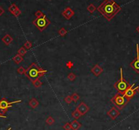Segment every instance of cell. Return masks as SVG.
Instances as JSON below:
<instances>
[{
    "label": "cell",
    "instance_id": "cell-18",
    "mask_svg": "<svg viewBox=\"0 0 139 130\" xmlns=\"http://www.w3.org/2000/svg\"><path fill=\"white\" fill-rule=\"evenodd\" d=\"M18 8H19L17 7V6L15 3H12V4H11V6H10V7L8 8V11L10 12V13L13 14L14 12Z\"/></svg>",
    "mask_w": 139,
    "mask_h": 130
},
{
    "label": "cell",
    "instance_id": "cell-25",
    "mask_svg": "<svg viewBox=\"0 0 139 130\" xmlns=\"http://www.w3.org/2000/svg\"><path fill=\"white\" fill-rule=\"evenodd\" d=\"M17 72L19 74H25L26 70H25L23 67L20 66L17 69Z\"/></svg>",
    "mask_w": 139,
    "mask_h": 130
},
{
    "label": "cell",
    "instance_id": "cell-36",
    "mask_svg": "<svg viewBox=\"0 0 139 130\" xmlns=\"http://www.w3.org/2000/svg\"><path fill=\"white\" fill-rule=\"evenodd\" d=\"M136 31H138V32H139V27H136Z\"/></svg>",
    "mask_w": 139,
    "mask_h": 130
},
{
    "label": "cell",
    "instance_id": "cell-17",
    "mask_svg": "<svg viewBox=\"0 0 139 130\" xmlns=\"http://www.w3.org/2000/svg\"><path fill=\"white\" fill-rule=\"evenodd\" d=\"M96 7L95 6V5L94 4H93V3H91V4H89L88 6H87V11H89V12L91 14H93L95 11L96 10Z\"/></svg>",
    "mask_w": 139,
    "mask_h": 130
},
{
    "label": "cell",
    "instance_id": "cell-3",
    "mask_svg": "<svg viewBox=\"0 0 139 130\" xmlns=\"http://www.w3.org/2000/svg\"><path fill=\"white\" fill-rule=\"evenodd\" d=\"M129 100L123 94L118 93L115 95V96L110 100V102L119 110H122L124 106H126L127 103L129 102Z\"/></svg>",
    "mask_w": 139,
    "mask_h": 130
},
{
    "label": "cell",
    "instance_id": "cell-23",
    "mask_svg": "<svg viewBox=\"0 0 139 130\" xmlns=\"http://www.w3.org/2000/svg\"><path fill=\"white\" fill-rule=\"evenodd\" d=\"M71 97L72 98V101L73 102H74L75 103L77 102L80 99V97L79 95V94L76 93H74L71 95Z\"/></svg>",
    "mask_w": 139,
    "mask_h": 130
},
{
    "label": "cell",
    "instance_id": "cell-35",
    "mask_svg": "<svg viewBox=\"0 0 139 130\" xmlns=\"http://www.w3.org/2000/svg\"><path fill=\"white\" fill-rule=\"evenodd\" d=\"M0 117H2V118H6V117L4 116V115H0Z\"/></svg>",
    "mask_w": 139,
    "mask_h": 130
},
{
    "label": "cell",
    "instance_id": "cell-5",
    "mask_svg": "<svg viewBox=\"0 0 139 130\" xmlns=\"http://www.w3.org/2000/svg\"><path fill=\"white\" fill-rule=\"evenodd\" d=\"M32 24L34 26H36L37 29H39V31H42L45 30L50 24V20L46 17L45 14H44L42 17H40V18H36L35 20H33Z\"/></svg>",
    "mask_w": 139,
    "mask_h": 130
},
{
    "label": "cell",
    "instance_id": "cell-32",
    "mask_svg": "<svg viewBox=\"0 0 139 130\" xmlns=\"http://www.w3.org/2000/svg\"><path fill=\"white\" fill-rule=\"evenodd\" d=\"M3 13H4V10H3L1 7L0 6V17H1V15H2Z\"/></svg>",
    "mask_w": 139,
    "mask_h": 130
},
{
    "label": "cell",
    "instance_id": "cell-34",
    "mask_svg": "<svg viewBox=\"0 0 139 130\" xmlns=\"http://www.w3.org/2000/svg\"><path fill=\"white\" fill-rule=\"evenodd\" d=\"M136 92L139 93V86H138V87H136Z\"/></svg>",
    "mask_w": 139,
    "mask_h": 130
},
{
    "label": "cell",
    "instance_id": "cell-26",
    "mask_svg": "<svg viewBox=\"0 0 139 130\" xmlns=\"http://www.w3.org/2000/svg\"><path fill=\"white\" fill-rule=\"evenodd\" d=\"M26 49H30L32 47V43L30 41H27L24 44V46Z\"/></svg>",
    "mask_w": 139,
    "mask_h": 130
},
{
    "label": "cell",
    "instance_id": "cell-29",
    "mask_svg": "<svg viewBox=\"0 0 139 130\" xmlns=\"http://www.w3.org/2000/svg\"><path fill=\"white\" fill-rule=\"evenodd\" d=\"M43 15V12L42 11H40V10H38L35 13V17H36V18H40V17H42Z\"/></svg>",
    "mask_w": 139,
    "mask_h": 130
},
{
    "label": "cell",
    "instance_id": "cell-1",
    "mask_svg": "<svg viewBox=\"0 0 139 130\" xmlns=\"http://www.w3.org/2000/svg\"><path fill=\"white\" fill-rule=\"evenodd\" d=\"M97 10L106 20L110 21L121 10V8L114 0H104L97 8Z\"/></svg>",
    "mask_w": 139,
    "mask_h": 130
},
{
    "label": "cell",
    "instance_id": "cell-27",
    "mask_svg": "<svg viewBox=\"0 0 139 130\" xmlns=\"http://www.w3.org/2000/svg\"><path fill=\"white\" fill-rule=\"evenodd\" d=\"M76 75L73 73H70L68 75V78L70 81H74V80L76 79Z\"/></svg>",
    "mask_w": 139,
    "mask_h": 130
},
{
    "label": "cell",
    "instance_id": "cell-24",
    "mask_svg": "<svg viewBox=\"0 0 139 130\" xmlns=\"http://www.w3.org/2000/svg\"><path fill=\"white\" fill-rule=\"evenodd\" d=\"M46 124H48L49 125H53L55 123V119L52 117H49L46 119Z\"/></svg>",
    "mask_w": 139,
    "mask_h": 130
},
{
    "label": "cell",
    "instance_id": "cell-4",
    "mask_svg": "<svg viewBox=\"0 0 139 130\" xmlns=\"http://www.w3.org/2000/svg\"><path fill=\"white\" fill-rule=\"evenodd\" d=\"M120 79L117 80L115 83L114 84V86L116 90L118 91V93L121 94H123L125 91L127 90V89L129 87V84L126 81L123 76V70L122 68H120Z\"/></svg>",
    "mask_w": 139,
    "mask_h": 130
},
{
    "label": "cell",
    "instance_id": "cell-10",
    "mask_svg": "<svg viewBox=\"0 0 139 130\" xmlns=\"http://www.w3.org/2000/svg\"><path fill=\"white\" fill-rule=\"evenodd\" d=\"M130 67L136 73H139V54L137 53L136 58L131 62Z\"/></svg>",
    "mask_w": 139,
    "mask_h": 130
},
{
    "label": "cell",
    "instance_id": "cell-9",
    "mask_svg": "<svg viewBox=\"0 0 139 130\" xmlns=\"http://www.w3.org/2000/svg\"><path fill=\"white\" fill-rule=\"evenodd\" d=\"M61 14H62V16H63L66 19L69 20V19H70L74 15V11L72 10V8H70V7H67L62 12Z\"/></svg>",
    "mask_w": 139,
    "mask_h": 130
},
{
    "label": "cell",
    "instance_id": "cell-11",
    "mask_svg": "<svg viewBox=\"0 0 139 130\" xmlns=\"http://www.w3.org/2000/svg\"><path fill=\"white\" fill-rule=\"evenodd\" d=\"M107 114H108L113 120H115L116 118L120 114V112H119V110H117L116 108L113 107V108L107 112Z\"/></svg>",
    "mask_w": 139,
    "mask_h": 130
},
{
    "label": "cell",
    "instance_id": "cell-8",
    "mask_svg": "<svg viewBox=\"0 0 139 130\" xmlns=\"http://www.w3.org/2000/svg\"><path fill=\"white\" fill-rule=\"evenodd\" d=\"M76 110H78L80 113L81 116H83V115L86 114L87 112H89V106H88L85 102H80V103H79V105L77 106Z\"/></svg>",
    "mask_w": 139,
    "mask_h": 130
},
{
    "label": "cell",
    "instance_id": "cell-22",
    "mask_svg": "<svg viewBox=\"0 0 139 130\" xmlns=\"http://www.w3.org/2000/svg\"><path fill=\"white\" fill-rule=\"evenodd\" d=\"M32 83H33V86L36 87V88H39V87H41L42 84V82L40 80V79H37V80H36L35 81H33Z\"/></svg>",
    "mask_w": 139,
    "mask_h": 130
},
{
    "label": "cell",
    "instance_id": "cell-38",
    "mask_svg": "<svg viewBox=\"0 0 139 130\" xmlns=\"http://www.w3.org/2000/svg\"><path fill=\"white\" fill-rule=\"evenodd\" d=\"M49 1H50V0H49Z\"/></svg>",
    "mask_w": 139,
    "mask_h": 130
},
{
    "label": "cell",
    "instance_id": "cell-16",
    "mask_svg": "<svg viewBox=\"0 0 139 130\" xmlns=\"http://www.w3.org/2000/svg\"><path fill=\"white\" fill-rule=\"evenodd\" d=\"M12 60L14 61V62L15 64H19L23 61V58L22 56H20V55L17 54V55H16L12 58Z\"/></svg>",
    "mask_w": 139,
    "mask_h": 130
},
{
    "label": "cell",
    "instance_id": "cell-6",
    "mask_svg": "<svg viewBox=\"0 0 139 130\" xmlns=\"http://www.w3.org/2000/svg\"><path fill=\"white\" fill-rule=\"evenodd\" d=\"M21 100H17L12 102H9L6 98H3L2 100H0V114L1 115H4L8 109L12 107V105L13 103H17L21 102Z\"/></svg>",
    "mask_w": 139,
    "mask_h": 130
},
{
    "label": "cell",
    "instance_id": "cell-37",
    "mask_svg": "<svg viewBox=\"0 0 139 130\" xmlns=\"http://www.w3.org/2000/svg\"><path fill=\"white\" fill-rule=\"evenodd\" d=\"M12 130V127H10L7 130Z\"/></svg>",
    "mask_w": 139,
    "mask_h": 130
},
{
    "label": "cell",
    "instance_id": "cell-15",
    "mask_svg": "<svg viewBox=\"0 0 139 130\" xmlns=\"http://www.w3.org/2000/svg\"><path fill=\"white\" fill-rule=\"evenodd\" d=\"M29 104H30V106L32 108L35 109V108H36L38 106L39 102H38V101L36 100L35 98H32L31 100H30Z\"/></svg>",
    "mask_w": 139,
    "mask_h": 130
},
{
    "label": "cell",
    "instance_id": "cell-33",
    "mask_svg": "<svg viewBox=\"0 0 139 130\" xmlns=\"http://www.w3.org/2000/svg\"><path fill=\"white\" fill-rule=\"evenodd\" d=\"M136 53L139 54V44H136Z\"/></svg>",
    "mask_w": 139,
    "mask_h": 130
},
{
    "label": "cell",
    "instance_id": "cell-14",
    "mask_svg": "<svg viewBox=\"0 0 139 130\" xmlns=\"http://www.w3.org/2000/svg\"><path fill=\"white\" fill-rule=\"evenodd\" d=\"M71 125V128L72 130H79V128L81 127V124L79 123L76 120L73 121L72 122L70 123Z\"/></svg>",
    "mask_w": 139,
    "mask_h": 130
},
{
    "label": "cell",
    "instance_id": "cell-7",
    "mask_svg": "<svg viewBox=\"0 0 139 130\" xmlns=\"http://www.w3.org/2000/svg\"><path fill=\"white\" fill-rule=\"evenodd\" d=\"M135 84H132V85H129V87L127 89L123 95L127 97L129 100L132 99L136 93V87H134Z\"/></svg>",
    "mask_w": 139,
    "mask_h": 130
},
{
    "label": "cell",
    "instance_id": "cell-13",
    "mask_svg": "<svg viewBox=\"0 0 139 130\" xmlns=\"http://www.w3.org/2000/svg\"><path fill=\"white\" fill-rule=\"evenodd\" d=\"M2 42H3V43L5 44L6 46H8V45H10V44L13 41V38H12V37L10 36L9 34H6L4 36L2 37Z\"/></svg>",
    "mask_w": 139,
    "mask_h": 130
},
{
    "label": "cell",
    "instance_id": "cell-20",
    "mask_svg": "<svg viewBox=\"0 0 139 130\" xmlns=\"http://www.w3.org/2000/svg\"><path fill=\"white\" fill-rule=\"evenodd\" d=\"M72 117H74L75 119H79L80 117H81V114H80L79 112L76 109L74 111H73L72 112Z\"/></svg>",
    "mask_w": 139,
    "mask_h": 130
},
{
    "label": "cell",
    "instance_id": "cell-28",
    "mask_svg": "<svg viewBox=\"0 0 139 130\" xmlns=\"http://www.w3.org/2000/svg\"><path fill=\"white\" fill-rule=\"evenodd\" d=\"M64 101H65L68 104H70V103H72V97H71L70 95H68V96H66V97H65Z\"/></svg>",
    "mask_w": 139,
    "mask_h": 130
},
{
    "label": "cell",
    "instance_id": "cell-19",
    "mask_svg": "<svg viewBox=\"0 0 139 130\" xmlns=\"http://www.w3.org/2000/svg\"><path fill=\"white\" fill-rule=\"evenodd\" d=\"M27 53V50L25 47H20V48L18 50V54L20 55V56L23 57L24 55H25Z\"/></svg>",
    "mask_w": 139,
    "mask_h": 130
},
{
    "label": "cell",
    "instance_id": "cell-21",
    "mask_svg": "<svg viewBox=\"0 0 139 130\" xmlns=\"http://www.w3.org/2000/svg\"><path fill=\"white\" fill-rule=\"evenodd\" d=\"M67 33H68V31H67L65 28H63V27H61L60 30L58 31V34L62 37L65 36Z\"/></svg>",
    "mask_w": 139,
    "mask_h": 130
},
{
    "label": "cell",
    "instance_id": "cell-30",
    "mask_svg": "<svg viewBox=\"0 0 139 130\" xmlns=\"http://www.w3.org/2000/svg\"><path fill=\"white\" fill-rule=\"evenodd\" d=\"M63 128L64 129V130H71L72 128H71V125L70 123H66L63 126Z\"/></svg>",
    "mask_w": 139,
    "mask_h": 130
},
{
    "label": "cell",
    "instance_id": "cell-12",
    "mask_svg": "<svg viewBox=\"0 0 139 130\" xmlns=\"http://www.w3.org/2000/svg\"><path fill=\"white\" fill-rule=\"evenodd\" d=\"M91 72L96 76H99V75L103 72V69L101 67L99 66V65L96 64V65H95L91 68Z\"/></svg>",
    "mask_w": 139,
    "mask_h": 130
},
{
    "label": "cell",
    "instance_id": "cell-2",
    "mask_svg": "<svg viewBox=\"0 0 139 130\" xmlns=\"http://www.w3.org/2000/svg\"><path fill=\"white\" fill-rule=\"evenodd\" d=\"M46 72L47 71L46 70L41 68L36 63H33L27 69L25 75L30 81L33 83L37 79H40V78L43 77Z\"/></svg>",
    "mask_w": 139,
    "mask_h": 130
},
{
    "label": "cell",
    "instance_id": "cell-31",
    "mask_svg": "<svg viewBox=\"0 0 139 130\" xmlns=\"http://www.w3.org/2000/svg\"><path fill=\"white\" fill-rule=\"evenodd\" d=\"M20 14H21V11H20V10L19 8H18V9H17L13 14V15L15 17H18L19 16H20Z\"/></svg>",
    "mask_w": 139,
    "mask_h": 130
}]
</instances>
